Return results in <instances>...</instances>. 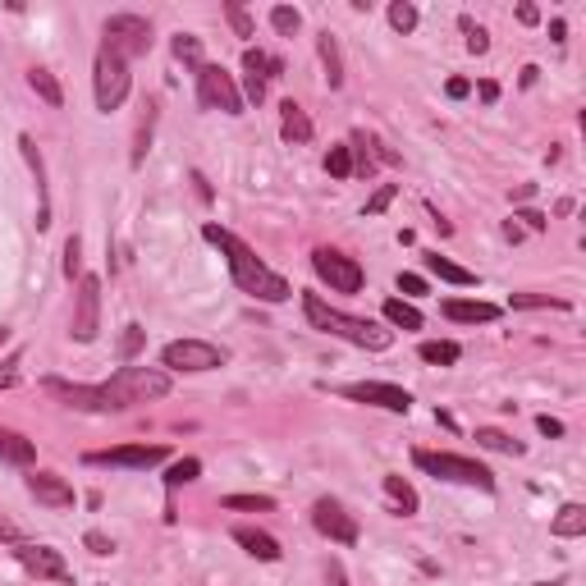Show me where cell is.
Segmentation results:
<instances>
[{"mask_svg": "<svg viewBox=\"0 0 586 586\" xmlns=\"http://www.w3.org/2000/svg\"><path fill=\"white\" fill-rule=\"evenodd\" d=\"M202 239L216 243V248L225 252L229 275H234V284H239V289L248 293V298H257V303H289V298H293L289 280H284V275H275L271 266H266V261H261L257 252H252L243 239H234L229 229L207 225V229H202Z\"/></svg>", "mask_w": 586, "mask_h": 586, "instance_id": "1", "label": "cell"}, {"mask_svg": "<svg viewBox=\"0 0 586 586\" xmlns=\"http://www.w3.org/2000/svg\"><path fill=\"white\" fill-rule=\"evenodd\" d=\"M303 316H307V326L312 330L335 335V339H348V344L367 348V353H385V348L394 344V330L376 326V321H367V316L339 312V307H330L321 293H303Z\"/></svg>", "mask_w": 586, "mask_h": 586, "instance_id": "2", "label": "cell"}, {"mask_svg": "<svg viewBox=\"0 0 586 586\" xmlns=\"http://www.w3.org/2000/svg\"><path fill=\"white\" fill-rule=\"evenodd\" d=\"M115 403V413L133 408V403H152V399H165L170 394V371L161 367H120L115 376L101 385Z\"/></svg>", "mask_w": 586, "mask_h": 586, "instance_id": "3", "label": "cell"}, {"mask_svg": "<svg viewBox=\"0 0 586 586\" xmlns=\"http://www.w3.org/2000/svg\"><path fill=\"white\" fill-rule=\"evenodd\" d=\"M413 463L422 467V472H431L435 481H454V486L495 490V477H490V467H481L477 458H463V454H431V449H417Z\"/></svg>", "mask_w": 586, "mask_h": 586, "instance_id": "4", "label": "cell"}, {"mask_svg": "<svg viewBox=\"0 0 586 586\" xmlns=\"http://www.w3.org/2000/svg\"><path fill=\"white\" fill-rule=\"evenodd\" d=\"M129 60H120L115 51H106L101 46L97 51V69H92V87H97V110H120L124 97H129Z\"/></svg>", "mask_w": 586, "mask_h": 586, "instance_id": "5", "label": "cell"}, {"mask_svg": "<svg viewBox=\"0 0 586 586\" xmlns=\"http://www.w3.org/2000/svg\"><path fill=\"white\" fill-rule=\"evenodd\" d=\"M101 33H106V51H115L120 60L152 51V23L142 19V14H110Z\"/></svg>", "mask_w": 586, "mask_h": 586, "instance_id": "6", "label": "cell"}, {"mask_svg": "<svg viewBox=\"0 0 586 586\" xmlns=\"http://www.w3.org/2000/svg\"><path fill=\"white\" fill-rule=\"evenodd\" d=\"M161 362L170 371H216L229 362V353L220 344H207V339H174L161 348Z\"/></svg>", "mask_w": 586, "mask_h": 586, "instance_id": "7", "label": "cell"}, {"mask_svg": "<svg viewBox=\"0 0 586 586\" xmlns=\"http://www.w3.org/2000/svg\"><path fill=\"white\" fill-rule=\"evenodd\" d=\"M197 97H202V106L207 110H225V115H243V92L239 83L225 74L220 65H197Z\"/></svg>", "mask_w": 586, "mask_h": 586, "instance_id": "8", "label": "cell"}, {"mask_svg": "<svg viewBox=\"0 0 586 586\" xmlns=\"http://www.w3.org/2000/svg\"><path fill=\"white\" fill-rule=\"evenodd\" d=\"M312 271L321 275L335 293H358L362 289V266L353 257H344L339 248H316L312 252Z\"/></svg>", "mask_w": 586, "mask_h": 586, "instance_id": "9", "label": "cell"}, {"mask_svg": "<svg viewBox=\"0 0 586 586\" xmlns=\"http://www.w3.org/2000/svg\"><path fill=\"white\" fill-rule=\"evenodd\" d=\"M14 559H19L23 573H33L37 582H74V573H69V564H65V554L51 550V545L19 541V545H14Z\"/></svg>", "mask_w": 586, "mask_h": 586, "instance_id": "10", "label": "cell"}, {"mask_svg": "<svg viewBox=\"0 0 586 586\" xmlns=\"http://www.w3.org/2000/svg\"><path fill=\"white\" fill-rule=\"evenodd\" d=\"M101 330V280L97 275H83L78 280V303H74V330L69 335L78 339V344H92Z\"/></svg>", "mask_w": 586, "mask_h": 586, "instance_id": "11", "label": "cell"}, {"mask_svg": "<svg viewBox=\"0 0 586 586\" xmlns=\"http://www.w3.org/2000/svg\"><path fill=\"white\" fill-rule=\"evenodd\" d=\"M312 527L339 545H358V522H353V513H344V504L330 500V495L312 504Z\"/></svg>", "mask_w": 586, "mask_h": 586, "instance_id": "12", "label": "cell"}, {"mask_svg": "<svg viewBox=\"0 0 586 586\" xmlns=\"http://www.w3.org/2000/svg\"><path fill=\"white\" fill-rule=\"evenodd\" d=\"M344 399L371 403V408H385V413H408L413 408V394L399 390V385H385V380H362V385H344Z\"/></svg>", "mask_w": 586, "mask_h": 586, "instance_id": "13", "label": "cell"}, {"mask_svg": "<svg viewBox=\"0 0 586 586\" xmlns=\"http://www.w3.org/2000/svg\"><path fill=\"white\" fill-rule=\"evenodd\" d=\"M170 458L165 445H120V449H101V454H87V463L97 467H156Z\"/></svg>", "mask_w": 586, "mask_h": 586, "instance_id": "14", "label": "cell"}, {"mask_svg": "<svg viewBox=\"0 0 586 586\" xmlns=\"http://www.w3.org/2000/svg\"><path fill=\"white\" fill-rule=\"evenodd\" d=\"M280 60L275 55H266V51H257V46H248L243 51V74H248V83H243V92H248V101H266V83H271L275 74H280Z\"/></svg>", "mask_w": 586, "mask_h": 586, "instance_id": "15", "label": "cell"}, {"mask_svg": "<svg viewBox=\"0 0 586 586\" xmlns=\"http://www.w3.org/2000/svg\"><path fill=\"white\" fill-rule=\"evenodd\" d=\"M28 495L46 509H74V486L55 472H28Z\"/></svg>", "mask_w": 586, "mask_h": 586, "instance_id": "16", "label": "cell"}, {"mask_svg": "<svg viewBox=\"0 0 586 586\" xmlns=\"http://www.w3.org/2000/svg\"><path fill=\"white\" fill-rule=\"evenodd\" d=\"M19 152H23V161H28V170H33V179H37V229H46V225H51V197H46L42 152H37V142L28 138V133H19Z\"/></svg>", "mask_w": 586, "mask_h": 586, "instance_id": "17", "label": "cell"}, {"mask_svg": "<svg viewBox=\"0 0 586 586\" xmlns=\"http://www.w3.org/2000/svg\"><path fill=\"white\" fill-rule=\"evenodd\" d=\"M445 316H449V321H458V326H490V321H500V307H495V303H463V298H449Z\"/></svg>", "mask_w": 586, "mask_h": 586, "instance_id": "18", "label": "cell"}, {"mask_svg": "<svg viewBox=\"0 0 586 586\" xmlns=\"http://www.w3.org/2000/svg\"><path fill=\"white\" fill-rule=\"evenodd\" d=\"M234 541H239L252 559H261V564H275V559L284 554L280 541H275L271 532H257V527H234Z\"/></svg>", "mask_w": 586, "mask_h": 586, "instance_id": "19", "label": "cell"}, {"mask_svg": "<svg viewBox=\"0 0 586 586\" xmlns=\"http://www.w3.org/2000/svg\"><path fill=\"white\" fill-rule=\"evenodd\" d=\"M37 458V445L28 440V435L19 431H5L0 426V463H14V467H28Z\"/></svg>", "mask_w": 586, "mask_h": 586, "instance_id": "20", "label": "cell"}, {"mask_svg": "<svg viewBox=\"0 0 586 586\" xmlns=\"http://www.w3.org/2000/svg\"><path fill=\"white\" fill-rule=\"evenodd\" d=\"M280 133L289 142H312V120H307V110L298 101H284L280 106Z\"/></svg>", "mask_w": 586, "mask_h": 586, "instance_id": "21", "label": "cell"}, {"mask_svg": "<svg viewBox=\"0 0 586 586\" xmlns=\"http://www.w3.org/2000/svg\"><path fill=\"white\" fill-rule=\"evenodd\" d=\"M550 532L559 541H573V536H586V504H564V509L554 513Z\"/></svg>", "mask_w": 586, "mask_h": 586, "instance_id": "22", "label": "cell"}, {"mask_svg": "<svg viewBox=\"0 0 586 586\" xmlns=\"http://www.w3.org/2000/svg\"><path fill=\"white\" fill-rule=\"evenodd\" d=\"M426 271L431 275H440L445 284H477V275L467 271V266H458V261H449V257H440V252H426Z\"/></svg>", "mask_w": 586, "mask_h": 586, "instance_id": "23", "label": "cell"}, {"mask_svg": "<svg viewBox=\"0 0 586 586\" xmlns=\"http://www.w3.org/2000/svg\"><path fill=\"white\" fill-rule=\"evenodd\" d=\"M316 51H321V65H326V83L344 87V55H339V42L330 33L316 37Z\"/></svg>", "mask_w": 586, "mask_h": 586, "instance_id": "24", "label": "cell"}, {"mask_svg": "<svg viewBox=\"0 0 586 586\" xmlns=\"http://www.w3.org/2000/svg\"><path fill=\"white\" fill-rule=\"evenodd\" d=\"M28 87H33L46 106H55V110L65 106V87H60V78H55L51 69H28Z\"/></svg>", "mask_w": 586, "mask_h": 586, "instance_id": "25", "label": "cell"}, {"mask_svg": "<svg viewBox=\"0 0 586 586\" xmlns=\"http://www.w3.org/2000/svg\"><path fill=\"white\" fill-rule=\"evenodd\" d=\"M385 495H390V504H394V513H417V490L408 486L403 477H385Z\"/></svg>", "mask_w": 586, "mask_h": 586, "instance_id": "26", "label": "cell"}, {"mask_svg": "<svg viewBox=\"0 0 586 586\" xmlns=\"http://www.w3.org/2000/svg\"><path fill=\"white\" fill-rule=\"evenodd\" d=\"M417 353H422V362H435V367H454V362L463 358V348L449 344V339H426Z\"/></svg>", "mask_w": 586, "mask_h": 586, "instance_id": "27", "label": "cell"}, {"mask_svg": "<svg viewBox=\"0 0 586 586\" xmlns=\"http://www.w3.org/2000/svg\"><path fill=\"white\" fill-rule=\"evenodd\" d=\"M385 321L399 330H422V312H417L413 303H403V298H390V303H385Z\"/></svg>", "mask_w": 586, "mask_h": 586, "instance_id": "28", "label": "cell"}, {"mask_svg": "<svg viewBox=\"0 0 586 586\" xmlns=\"http://www.w3.org/2000/svg\"><path fill=\"white\" fill-rule=\"evenodd\" d=\"M477 445L481 449H495V454H513V458L522 454L518 440H513V435H504V431H495V426H481V431H477Z\"/></svg>", "mask_w": 586, "mask_h": 586, "instance_id": "29", "label": "cell"}, {"mask_svg": "<svg viewBox=\"0 0 586 586\" xmlns=\"http://www.w3.org/2000/svg\"><path fill=\"white\" fill-rule=\"evenodd\" d=\"M147 115H142V124H138V138H133V165H142L147 161V147H152V124H156V101H147Z\"/></svg>", "mask_w": 586, "mask_h": 586, "instance_id": "30", "label": "cell"}, {"mask_svg": "<svg viewBox=\"0 0 586 586\" xmlns=\"http://www.w3.org/2000/svg\"><path fill=\"white\" fill-rule=\"evenodd\" d=\"M197 472H202L197 458H179V463H170V472H165V486L179 490V486H188V481H197Z\"/></svg>", "mask_w": 586, "mask_h": 586, "instance_id": "31", "label": "cell"}, {"mask_svg": "<svg viewBox=\"0 0 586 586\" xmlns=\"http://www.w3.org/2000/svg\"><path fill=\"white\" fill-rule=\"evenodd\" d=\"M170 51H174V60H184V65H202V42H197L193 33H179L170 42Z\"/></svg>", "mask_w": 586, "mask_h": 586, "instance_id": "32", "label": "cell"}, {"mask_svg": "<svg viewBox=\"0 0 586 586\" xmlns=\"http://www.w3.org/2000/svg\"><path fill=\"white\" fill-rule=\"evenodd\" d=\"M271 28H275L280 37H293L298 28H303V14L289 10V5H275V10H271Z\"/></svg>", "mask_w": 586, "mask_h": 586, "instance_id": "33", "label": "cell"}, {"mask_svg": "<svg viewBox=\"0 0 586 586\" xmlns=\"http://www.w3.org/2000/svg\"><path fill=\"white\" fill-rule=\"evenodd\" d=\"M225 509H243V513H271L275 500L271 495H225Z\"/></svg>", "mask_w": 586, "mask_h": 586, "instance_id": "34", "label": "cell"}, {"mask_svg": "<svg viewBox=\"0 0 586 586\" xmlns=\"http://www.w3.org/2000/svg\"><path fill=\"white\" fill-rule=\"evenodd\" d=\"M390 28H399V33H413V28H417V5H408V0H394V5H390Z\"/></svg>", "mask_w": 586, "mask_h": 586, "instance_id": "35", "label": "cell"}, {"mask_svg": "<svg viewBox=\"0 0 586 586\" xmlns=\"http://www.w3.org/2000/svg\"><path fill=\"white\" fill-rule=\"evenodd\" d=\"M142 344H147V330H142V326H124V335H120V358L133 362Z\"/></svg>", "mask_w": 586, "mask_h": 586, "instance_id": "36", "label": "cell"}, {"mask_svg": "<svg viewBox=\"0 0 586 586\" xmlns=\"http://www.w3.org/2000/svg\"><path fill=\"white\" fill-rule=\"evenodd\" d=\"M326 170L335 174V179H348V174H353V152H348V147H330Z\"/></svg>", "mask_w": 586, "mask_h": 586, "instance_id": "37", "label": "cell"}, {"mask_svg": "<svg viewBox=\"0 0 586 586\" xmlns=\"http://www.w3.org/2000/svg\"><path fill=\"white\" fill-rule=\"evenodd\" d=\"M458 23H463V33H467V51H472V55H486V51H490V37H486V28H477V23L467 19V14H463V19H458Z\"/></svg>", "mask_w": 586, "mask_h": 586, "instance_id": "38", "label": "cell"}, {"mask_svg": "<svg viewBox=\"0 0 586 586\" xmlns=\"http://www.w3.org/2000/svg\"><path fill=\"white\" fill-rule=\"evenodd\" d=\"M65 275L69 280H83V243H78V234H69V243H65Z\"/></svg>", "mask_w": 586, "mask_h": 586, "instance_id": "39", "label": "cell"}, {"mask_svg": "<svg viewBox=\"0 0 586 586\" xmlns=\"http://www.w3.org/2000/svg\"><path fill=\"white\" fill-rule=\"evenodd\" d=\"M513 307H559L564 312V298H545V293H513Z\"/></svg>", "mask_w": 586, "mask_h": 586, "instance_id": "40", "label": "cell"}, {"mask_svg": "<svg viewBox=\"0 0 586 586\" xmlns=\"http://www.w3.org/2000/svg\"><path fill=\"white\" fill-rule=\"evenodd\" d=\"M225 14H229V23H234V33H239V37H252V19H248V10H243L239 0H229Z\"/></svg>", "mask_w": 586, "mask_h": 586, "instance_id": "41", "label": "cell"}, {"mask_svg": "<svg viewBox=\"0 0 586 586\" xmlns=\"http://www.w3.org/2000/svg\"><path fill=\"white\" fill-rule=\"evenodd\" d=\"M394 193H399V188H394V184H380V188H376V197H371V202H367V216H380V211H385V207H390V202H394Z\"/></svg>", "mask_w": 586, "mask_h": 586, "instance_id": "42", "label": "cell"}, {"mask_svg": "<svg viewBox=\"0 0 586 586\" xmlns=\"http://www.w3.org/2000/svg\"><path fill=\"white\" fill-rule=\"evenodd\" d=\"M83 545H87L92 554H101V559H106V554H115V541H110V536H101V532H87Z\"/></svg>", "mask_w": 586, "mask_h": 586, "instance_id": "43", "label": "cell"}, {"mask_svg": "<svg viewBox=\"0 0 586 586\" xmlns=\"http://www.w3.org/2000/svg\"><path fill=\"white\" fill-rule=\"evenodd\" d=\"M399 289L408 293V298H422V293H426V280H422V275H399Z\"/></svg>", "mask_w": 586, "mask_h": 586, "instance_id": "44", "label": "cell"}, {"mask_svg": "<svg viewBox=\"0 0 586 586\" xmlns=\"http://www.w3.org/2000/svg\"><path fill=\"white\" fill-rule=\"evenodd\" d=\"M14 380H19V353H14V358H5V367H0V390H10Z\"/></svg>", "mask_w": 586, "mask_h": 586, "instance_id": "45", "label": "cell"}, {"mask_svg": "<svg viewBox=\"0 0 586 586\" xmlns=\"http://www.w3.org/2000/svg\"><path fill=\"white\" fill-rule=\"evenodd\" d=\"M0 541H5V545H19V541H23L19 527H14V522L5 518V513H0Z\"/></svg>", "mask_w": 586, "mask_h": 586, "instance_id": "46", "label": "cell"}, {"mask_svg": "<svg viewBox=\"0 0 586 586\" xmlns=\"http://www.w3.org/2000/svg\"><path fill=\"white\" fill-rule=\"evenodd\" d=\"M326 577H330V586H348V573H344V564H339V559H330V564H326Z\"/></svg>", "mask_w": 586, "mask_h": 586, "instance_id": "47", "label": "cell"}, {"mask_svg": "<svg viewBox=\"0 0 586 586\" xmlns=\"http://www.w3.org/2000/svg\"><path fill=\"white\" fill-rule=\"evenodd\" d=\"M445 92H449L454 101H463L467 92H472V83H467V78H449V87H445Z\"/></svg>", "mask_w": 586, "mask_h": 586, "instance_id": "48", "label": "cell"}, {"mask_svg": "<svg viewBox=\"0 0 586 586\" xmlns=\"http://www.w3.org/2000/svg\"><path fill=\"white\" fill-rule=\"evenodd\" d=\"M536 426H541V435H564V422H554V417H536Z\"/></svg>", "mask_w": 586, "mask_h": 586, "instance_id": "49", "label": "cell"}, {"mask_svg": "<svg viewBox=\"0 0 586 586\" xmlns=\"http://www.w3.org/2000/svg\"><path fill=\"white\" fill-rule=\"evenodd\" d=\"M518 220H527V229H545V225H550V220H545L541 211H522Z\"/></svg>", "mask_w": 586, "mask_h": 586, "instance_id": "50", "label": "cell"}, {"mask_svg": "<svg viewBox=\"0 0 586 586\" xmlns=\"http://www.w3.org/2000/svg\"><path fill=\"white\" fill-rule=\"evenodd\" d=\"M518 19H522V23H527V28H532V23H536V19H541V14H536V5H518Z\"/></svg>", "mask_w": 586, "mask_h": 586, "instance_id": "51", "label": "cell"}, {"mask_svg": "<svg viewBox=\"0 0 586 586\" xmlns=\"http://www.w3.org/2000/svg\"><path fill=\"white\" fill-rule=\"evenodd\" d=\"M564 33H568V28H564V19H554V23H550V37H554V42H559V46H564V42H568V37H564Z\"/></svg>", "mask_w": 586, "mask_h": 586, "instance_id": "52", "label": "cell"}, {"mask_svg": "<svg viewBox=\"0 0 586 586\" xmlns=\"http://www.w3.org/2000/svg\"><path fill=\"white\" fill-rule=\"evenodd\" d=\"M495 97H500V83H490L486 78V83H481V101H495Z\"/></svg>", "mask_w": 586, "mask_h": 586, "instance_id": "53", "label": "cell"}, {"mask_svg": "<svg viewBox=\"0 0 586 586\" xmlns=\"http://www.w3.org/2000/svg\"><path fill=\"white\" fill-rule=\"evenodd\" d=\"M193 184H197V197H202V202H211V184L202 179V174H193Z\"/></svg>", "mask_w": 586, "mask_h": 586, "instance_id": "54", "label": "cell"}, {"mask_svg": "<svg viewBox=\"0 0 586 586\" xmlns=\"http://www.w3.org/2000/svg\"><path fill=\"white\" fill-rule=\"evenodd\" d=\"M5 344H10V330H5V326H0V348H5Z\"/></svg>", "mask_w": 586, "mask_h": 586, "instance_id": "55", "label": "cell"}]
</instances>
